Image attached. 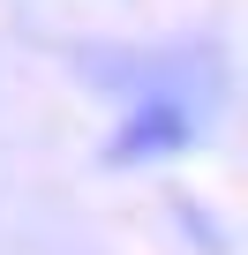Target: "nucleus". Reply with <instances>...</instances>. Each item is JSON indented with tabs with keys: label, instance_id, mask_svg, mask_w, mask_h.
Returning <instances> with one entry per match:
<instances>
[{
	"label": "nucleus",
	"instance_id": "1",
	"mask_svg": "<svg viewBox=\"0 0 248 255\" xmlns=\"http://www.w3.org/2000/svg\"><path fill=\"white\" fill-rule=\"evenodd\" d=\"M181 143V113H151L143 128H128V150H173Z\"/></svg>",
	"mask_w": 248,
	"mask_h": 255
}]
</instances>
